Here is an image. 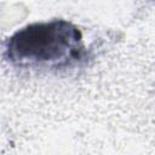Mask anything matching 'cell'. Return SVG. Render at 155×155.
<instances>
[{
    "instance_id": "1",
    "label": "cell",
    "mask_w": 155,
    "mask_h": 155,
    "mask_svg": "<svg viewBox=\"0 0 155 155\" xmlns=\"http://www.w3.org/2000/svg\"><path fill=\"white\" fill-rule=\"evenodd\" d=\"M82 52L80 30L70 22L54 19L15 33L7 41L5 56L21 68L62 69L80 61Z\"/></svg>"
}]
</instances>
